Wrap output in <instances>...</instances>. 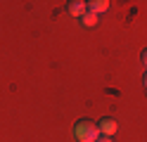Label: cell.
I'll return each mask as SVG.
<instances>
[{
  "label": "cell",
  "instance_id": "cell-7",
  "mask_svg": "<svg viewBox=\"0 0 147 142\" xmlns=\"http://www.w3.org/2000/svg\"><path fill=\"white\" fill-rule=\"evenodd\" d=\"M142 64L147 66V47H145V50H142Z\"/></svg>",
  "mask_w": 147,
  "mask_h": 142
},
{
  "label": "cell",
  "instance_id": "cell-8",
  "mask_svg": "<svg viewBox=\"0 0 147 142\" xmlns=\"http://www.w3.org/2000/svg\"><path fill=\"white\" fill-rule=\"evenodd\" d=\"M142 85H145V90H147V71H145V76H142Z\"/></svg>",
  "mask_w": 147,
  "mask_h": 142
},
{
  "label": "cell",
  "instance_id": "cell-2",
  "mask_svg": "<svg viewBox=\"0 0 147 142\" xmlns=\"http://www.w3.org/2000/svg\"><path fill=\"white\" fill-rule=\"evenodd\" d=\"M97 128H100V135H105V137H114L116 135V130H119V123L112 118V116H102L97 121Z\"/></svg>",
  "mask_w": 147,
  "mask_h": 142
},
{
  "label": "cell",
  "instance_id": "cell-5",
  "mask_svg": "<svg viewBox=\"0 0 147 142\" xmlns=\"http://www.w3.org/2000/svg\"><path fill=\"white\" fill-rule=\"evenodd\" d=\"M81 24H83L86 28H93V26H97V14H93V12H86L83 17H81Z\"/></svg>",
  "mask_w": 147,
  "mask_h": 142
},
{
  "label": "cell",
  "instance_id": "cell-1",
  "mask_svg": "<svg viewBox=\"0 0 147 142\" xmlns=\"http://www.w3.org/2000/svg\"><path fill=\"white\" fill-rule=\"evenodd\" d=\"M74 137L78 142H95L100 137V128H97V121L93 118H81L76 121V126H74Z\"/></svg>",
  "mask_w": 147,
  "mask_h": 142
},
{
  "label": "cell",
  "instance_id": "cell-4",
  "mask_svg": "<svg viewBox=\"0 0 147 142\" xmlns=\"http://www.w3.org/2000/svg\"><path fill=\"white\" fill-rule=\"evenodd\" d=\"M109 9V0H90L88 3V12H93V14H102Z\"/></svg>",
  "mask_w": 147,
  "mask_h": 142
},
{
  "label": "cell",
  "instance_id": "cell-3",
  "mask_svg": "<svg viewBox=\"0 0 147 142\" xmlns=\"http://www.w3.org/2000/svg\"><path fill=\"white\" fill-rule=\"evenodd\" d=\"M67 12L71 17H78L81 19L88 12V3H83V0H69V3H67Z\"/></svg>",
  "mask_w": 147,
  "mask_h": 142
},
{
  "label": "cell",
  "instance_id": "cell-6",
  "mask_svg": "<svg viewBox=\"0 0 147 142\" xmlns=\"http://www.w3.org/2000/svg\"><path fill=\"white\" fill-rule=\"evenodd\" d=\"M95 142H114V137H105V135H100Z\"/></svg>",
  "mask_w": 147,
  "mask_h": 142
}]
</instances>
